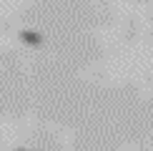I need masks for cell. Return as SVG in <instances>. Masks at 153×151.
Listing matches in <instances>:
<instances>
[{"mask_svg": "<svg viewBox=\"0 0 153 151\" xmlns=\"http://www.w3.org/2000/svg\"><path fill=\"white\" fill-rule=\"evenodd\" d=\"M20 40L30 48H40L43 46V35L40 33H33V30H20Z\"/></svg>", "mask_w": 153, "mask_h": 151, "instance_id": "6da1fadb", "label": "cell"}, {"mask_svg": "<svg viewBox=\"0 0 153 151\" xmlns=\"http://www.w3.org/2000/svg\"><path fill=\"white\" fill-rule=\"evenodd\" d=\"M15 151H25V149H15Z\"/></svg>", "mask_w": 153, "mask_h": 151, "instance_id": "7a4b0ae2", "label": "cell"}]
</instances>
